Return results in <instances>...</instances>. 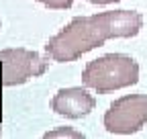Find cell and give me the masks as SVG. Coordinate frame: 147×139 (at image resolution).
Wrapping results in <instances>:
<instances>
[{
    "label": "cell",
    "instance_id": "1",
    "mask_svg": "<svg viewBox=\"0 0 147 139\" xmlns=\"http://www.w3.org/2000/svg\"><path fill=\"white\" fill-rule=\"evenodd\" d=\"M143 27V16L135 10H106L92 16H76L45 45L53 61H74L84 53L104 45L108 39L135 37Z\"/></svg>",
    "mask_w": 147,
    "mask_h": 139
},
{
    "label": "cell",
    "instance_id": "7",
    "mask_svg": "<svg viewBox=\"0 0 147 139\" xmlns=\"http://www.w3.org/2000/svg\"><path fill=\"white\" fill-rule=\"evenodd\" d=\"M84 137L82 133H78V131H71V129H57V131H49V133H45V137Z\"/></svg>",
    "mask_w": 147,
    "mask_h": 139
},
{
    "label": "cell",
    "instance_id": "3",
    "mask_svg": "<svg viewBox=\"0 0 147 139\" xmlns=\"http://www.w3.org/2000/svg\"><path fill=\"white\" fill-rule=\"evenodd\" d=\"M147 123V94H127L110 104L104 115V127L108 133L131 135Z\"/></svg>",
    "mask_w": 147,
    "mask_h": 139
},
{
    "label": "cell",
    "instance_id": "6",
    "mask_svg": "<svg viewBox=\"0 0 147 139\" xmlns=\"http://www.w3.org/2000/svg\"><path fill=\"white\" fill-rule=\"evenodd\" d=\"M37 2L45 4L47 8H53V10H65L74 4V0H37Z\"/></svg>",
    "mask_w": 147,
    "mask_h": 139
},
{
    "label": "cell",
    "instance_id": "8",
    "mask_svg": "<svg viewBox=\"0 0 147 139\" xmlns=\"http://www.w3.org/2000/svg\"><path fill=\"white\" fill-rule=\"evenodd\" d=\"M92 4H113V2H119V0H88Z\"/></svg>",
    "mask_w": 147,
    "mask_h": 139
},
{
    "label": "cell",
    "instance_id": "4",
    "mask_svg": "<svg viewBox=\"0 0 147 139\" xmlns=\"http://www.w3.org/2000/svg\"><path fill=\"white\" fill-rule=\"evenodd\" d=\"M49 61L41 57L37 51L29 49H2L0 51V70H2V84L18 86L31 78H37L47 72Z\"/></svg>",
    "mask_w": 147,
    "mask_h": 139
},
{
    "label": "cell",
    "instance_id": "5",
    "mask_svg": "<svg viewBox=\"0 0 147 139\" xmlns=\"http://www.w3.org/2000/svg\"><path fill=\"white\" fill-rule=\"evenodd\" d=\"M96 107V100L84 88H61L51 100V109L67 119H80L92 113Z\"/></svg>",
    "mask_w": 147,
    "mask_h": 139
},
{
    "label": "cell",
    "instance_id": "2",
    "mask_svg": "<svg viewBox=\"0 0 147 139\" xmlns=\"http://www.w3.org/2000/svg\"><path fill=\"white\" fill-rule=\"evenodd\" d=\"M82 82L98 94L127 88L139 82V63L125 53H106L88 61L82 72Z\"/></svg>",
    "mask_w": 147,
    "mask_h": 139
}]
</instances>
